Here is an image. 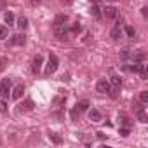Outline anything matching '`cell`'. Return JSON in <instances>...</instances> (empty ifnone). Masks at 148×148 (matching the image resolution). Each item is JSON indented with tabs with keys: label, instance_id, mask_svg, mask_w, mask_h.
<instances>
[{
	"label": "cell",
	"instance_id": "6da1fadb",
	"mask_svg": "<svg viewBox=\"0 0 148 148\" xmlns=\"http://www.w3.org/2000/svg\"><path fill=\"white\" fill-rule=\"evenodd\" d=\"M89 106H91V103H89L87 99H84V101H79L75 106H73V110L70 112V117H71V120H79V115H80V113H84V112H87V110H89Z\"/></svg>",
	"mask_w": 148,
	"mask_h": 148
},
{
	"label": "cell",
	"instance_id": "7a4b0ae2",
	"mask_svg": "<svg viewBox=\"0 0 148 148\" xmlns=\"http://www.w3.org/2000/svg\"><path fill=\"white\" fill-rule=\"evenodd\" d=\"M58 66H59L58 56H56V54H51L49 59H47V64H45V75H52V73L58 70Z\"/></svg>",
	"mask_w": 148,
	"mask_h": 148
},
{
	"label": "cell",
	"instance_id": "3957f363",
	"mask_svg": "<svg viewBox=\"0 0 148 148\" xmlns=\"http://www.w3.org/2000/svg\"><path fill=\"white\" fill-rule=\"evenodd\" d=\"M96 91L98 92H101V94H110V91H112V86H110V82H108V79H99L98 82H96Z\"/></svg>",
	"mask_w": 148,
	"mask_h": 148
},
{
	"label": "cell",
	"instance_id": "277c9868",
	"mask_svg": "<svg viewBox=\"0 0 148 148\" xmlns=\"http://www.w3.org/2000/svg\"><path fill=\"white\" fill-rule=\"evenodd\" d=\"M11 94V79H4L0 84V98H9Z\"/></svg>",
	"mask_w": 148,
	"mask_h": 148
},
{
	"label": "cell",
	"instance_id": "5b68a950",
	"mask_svg": "<svg viewBox=\"0 0 148 148\" xmlns=\"http://www.w3.org/2000/svg\"><path fill=\"white\" fill-rule=\"evenodd\" d=\"M134 106H136V119H138L141 124H146V122H148V115H146L145 106H138V105H134Z\"/></svg>",
	"mask_w": 148,
	"mask_h": 148
},
{
	"label": "cell",
	"instance_id": "8992f818",
	"mask_svg": "<svg viewBox=\"0 0 148 148\" xmlns=\"http://www.w3.org/2000/svg\"><path fill=\"white\" fill-rule=\"evenodd\" d=\"M54 33L59 37V38H66L68 35V25H59V26H52Z\"/></svg>",
	"mask_w": 148,
	"mask_h": 148
},
{
	"label": "cell",
	"instance_id": "52a82bcc",
	"mask_svg": "<svg viewBox=\"0 0 148 148\" xmlns=\"http://www.w3.org/2000/svg\"><path fill=\"white\" fill-rule=\"evenodd\" d=\"M25 42H26V37L21 35V33H18V35H12L11 37L9 45H25Z\"/></svg>",
	"mask_w": 148,
	"mask_h": 148
},
{
	"label": "cell",
	"instance_id": "ba28073f",
	"mask_svg": "<svg viewBox=\"0 0 148 148\" xmlns=\"http://www.w3.org/2000/svg\"><path fill=\"white\" fill-rule=\"evenodd\" d=\"M23 92H25V86H23V84H18V86H16V87H14V89L11 91V98L18 101V99H21Z\"/></svg>",
	"mask_w": 148,
	"mask_h": 148
},
{
	"label": "cell",
	"instance_id": "9c48e42d",
	"mask_svg": "<svg viewBox=\"0 0 148 148\" xmlns=\"http://www.w3.org/2000/svg\"><path fill=\"white\" fill-rule=\"evenodd\" d=\"M42 64H44V58L38 54V56L33 59V64H32V71L35 73V75H37V73H40V68H42Z\"/></svg>",
	"mask_w": 148,
	"mask_h": 148
},
{
	"label": "cell",
	"instance_id": "30bf717a",
	"mask_svg": "<svg viewBox=\"0 0 148 148\" xmlns=\"http://www.w3.org/2000/svg\"><path fill=\"white\" fill-rule=\"evenodd\" d=\"M119 12H120V11H119V9H115V7H112V5H106V7L103 9V14H105L108 19H113Z\"/></svg>",
	"mask_w": 148,
	"mask_h": 148
},
{
	"label": "cell",
	"instance_id": "8fae6325",
	"mask_svg": "<svg viewBox=\"0 0 148 148\" xmlns=\"http://www.w3.org/2000/svg\"><path fill=\"white\" fill-rule=\"evenodd\" d=\"M119 124H120V127H131L132 125V122H131V119L125 115V113H119Z\"/></svg>",
	"mask_w": 148,
	"mask_h": 148
},
{
	"label": "cell",
	"instance_id": "7c38bea8",
	"mask_svg": "<svg viewBox=\"0 0 148 148\" xmlns=\"http://www.w3.org/2000/svg\"><path fill=\"white\" fill-rule=\"evenodd\" d=\"M59 25H68V16L66 14H58L52 21V26H59Z\"/></svg>",
	"mask_w": 148,
	"mask_h": 148
},
{
	"label": "cell",
	"instance_id": "4fadbf2b",
	"mask_svg": "<svg viewBox=\"0 0 148 148\" xmlns=\"http://www.w3.org/2000/svg\"><path fill=\"white\" fill-rule=\"evenodd\" d=\"M101 112L99 110H96V108H92V110H89V120L91 122H101Z\"/></svg>",
	"mask_w": 148,
	"mask_h": 148
},
{
	"label": "cell",
	"instance_id": "5bb4252c",
	"mask_svg": "<svg viewBox=\"0 0 148 148\" xmlns=\"http://www.w3.org/2000/svg\"><path fill=\"white\" fill-rule=\"evenodd\" d=\"M89 12H91V16L94 19H101V7L98 4H92V7L89 9Z\"/></svg>",
	"mask_w": 148,
	"mask_h": 148
},
{
	"label": "cell",
	"instance_id": "9a60e30c",
	"mask_svg": "<svg viewBox=\"0 0 148 148\" xmlns=\"http://www.w3.org/2000/svg\"><path fill=\"white\" fill-rule=\"evenodd\" d=\"M132 49H129V47H125V49H122L120 51V59L122 61H131V58H132Z\"/></svg>",
	"mask_w": 148,
	"mask_h": 148
},
{
	"label": "cell",
	"instance_id": "2e32d148",
	"mask_svg": "<svg viewBox=\"0 0 148 148\" xmlns=\"http://www.w3.org/2000/svg\"><path fill=\"white\" fill-rule=\"evenodd\" d=\"M108 82H110V86H112L113 89H117V87H120V84H122V79H120L119 75H112V79H110Z\"/></svg>",
	"mask_w": 148,
	"mask_h": 148
},
{
	"label": "cell",
	"instance_id": "e0dca14e",
	"mask_svg": "<svg viewBox=\"0 0 148 148\" xmlns=\"http://www.w3.org/2000/svg\"><path fill=\"white\" fill-rule=\"evenodd\" d=\"M124 32H125V35H127L129 38H136V30H134V26L125 25V26H124Z\"/></svg>",
	"mask_w": 148,
	"mask_h": 148
},
{
	"label": "cell",
	"instance_id": "ac0fdd59",
	"mask_svg": "<svg viewBox=\"0 0 148 148\" xmlns=\"http://www.w3.org/2000/svg\"><path fill=\"white\" fill-rule=\"evenodd\" d=\"M110 35H112V38H113V40H119V38L122 37V30H120L119 26H113V28H112V32H110Z\"/></svg>",
	"mask_w": 148,
	"mask_h": 148
},
{
	"label": "cell",
	"instance_id": "d6986e66",
	"mask_svg": "<svg viewBox=\"0 0 148 148\" xmlns=\"http://www.w3.org/2000/svg\"><path fill=\"white\" fill-rule=\"evenodd\" d=\"M49 139H51L52 143H56V145H61V143H63V138H61L58 132H49Z\"/></svg>",
	"mask_w": 148,
	"mask_h": 148
},
{
	"label": "cell",
	"instance_id": "ffe728a7",
	"mask_svg": "<svg viewBox=\"0 0 148 148\" xmlns=\"http://www.w3.org/2000/svg\"><path fill=\"white\" fill-rule=\"evenodd\" d=\"M4 21H5L9 26H12V25H14V14H12L11 11H9V12H5V14H4Z\"/></svg>",
	"mask_w": 148,
	"mask_h": 148
},
{
	"label": "cell",
	"instance_id": "44dd1931",
	"mask_svg": "<svg viewBox=\"0 0 148 148\" xmlns=\"http://www.w3.org/2000/svg\"><path fill=\"white\" fill-rule=\"evenodd\" d=\"M68 32H71V33H80V32H82L80 23H79V21H77V23H73V25H71V28H70Z\"/></svg>",
	"mask_w": 148,
	"mask_h": 148
},
{
	"label": "cell",
	"instance_id": "7402d4cb",
	"mask_svg": "<svg viewBox=\"0 0 148 148\" xmlns=\"http://www.w3.org/2000/svg\"><path fill=\"white\" fill-rule=\"evenodd\" d=\"M7 37H9V28L0 26V40H5Z\"/></svg>",
	"mask_w": 148,
	"mask_h": 148
},
{
	"label": "cell",
	"instance_id": "603a6c76",
	"mask_svg": "<svg viewBox=\"0 0 148 148\" xmlns=\"http://www.w3.org/2000/svg\"><path fill=\"white\" fill-rule=\"evenodd\" d=\"M18 26H19V28H21V30H25V28H26V26H28V19H26V18H25V16H21V18H19V19H18Z\"/></svg>",
	"mask_w": 148,
	"mask_h": 148
},
{
	"label": "cell",
	"instance_id": "cb8c5ba5",
	"mask_svg": "<svg viewBox=\"0 0 148 148\" xmlns=\"http://www.w3.org/2000/svg\"><path fill=\"white\" fill-rule=\"evenodd\" d=\"M139 101H141L143 105L148 103V91H141V92H139Z\"/></svg>",
	"mask_w": 148,
	"mask_h": 148
},
{
	"label": "cell",
	"instance_id": "d4e9b609",
	"mask_svg": "<svg viewBox=\"0 0 148 148\" xmlns=\"http://www.w3.org/2000/svg\"><path fill=\"white\" fill-rule=\"evenodd\" d=\"M21 106H23V110H28V112H30V110H33V106H35V105H33V101H32V99H26Z\"/></svg>",
	"mask_w": 148,
	"mask_h": 148
},
{
	"label": "cell",
	"instance_id": "484cf974",
	"mask_svg": "<svg viewBox=\"0 0 148 148\" xmlns=\"http://www.w3.org/2000/svg\"><path fill=\"white\" fill-rule=\"evenodd\" d=\"M0 112H7V103H5V98H0Z\"/></svg>",
	"mask_w": 148,
	"mask_h": 148
},
{
	"label": "cell",
	"instance_id": "4316f807",
	"mask_svg": "<svg viewBox=\"0 0 148 148\" xmlns=\"http://www.w3.org/2000/svg\"><path fill=\"white\" fill-rule=\"evenodd\" d=\"M131 134V127H120V136H129Z\"/></svg>",
	"mask_w": 148,
	"mask_h": 148
},
{
	"label": "cell",
	"instance_id": "83f0119b",
	"mask_svg": "<svg viewBox=\"0 0 148 148\" xmlns=\"http://www.w3.org/2000/svg\"><path fill=\"white\" fill-rule=\"evenodd\" d=\"M5 66H7V61H5V59H2V61H0V73L5 70Z\"/></svg>",
	"mask_w": 148,
	"mask_h": 148
},
{
	"label": "cell",
	"instance_id": "f1b7e54d",
	"mask_svg": "<svg viewBox=\"0 0 148 148\" xmlns=\"http://www.w3.org/2000/svg\"><path fill=\"white\" fill-rule=\"evenodd\" d=\"M141 14H143V18H148V7H143L141 9Z\"/></svg>",
	"mask_w": 148,
	"mask_h": 148
},
{
	"label": "cell",
	"instance_id": "f546056e",
	"mask_svg": "<svg viewBox=\"0 0 148 148\" xmlns=\"http://www.w3.org/2000/svg\"><path fill=\"white\" fill-rule=\"evenodd\" d=\"M96 136H98L99 139H106V134H103V132H96Z\"/></svg>",
	"mask_w": 148,
	"mask_h": 148
},
{
	"label": "cell",
	"instance_id": "4dcf8cb0",
	"mask_svg": "<svg viewBox=\"0 0 148 148\" xmlns=\"http://www.w3.org/2000/svg\"><path fill=\"white\" fill-rule=\"evenodd\" d=\"M89 2H92V4H98V2H99V0H89Z\"/></svg>",
	"mask_w": 148,
	"mask_h": 148
},
{
	"label": "cell",
	"instance_id": "1f68e13d",
	"mask_svg": "<svg viewBox=\"0 0 148 148\" xmlns=\"http://www.w3.org/2000/svg\"><path fill=\"white\" fill-rule=\"evenodd\" d=\"M108 2H115V0H108Z\"/></svg>",
	"mask_w": 148,
	"mask_h": 148
},
{
	"label": "cell",
	"instance_id": "d6a6232c",
	"mask_svg": "<svg viewBox=\"0 0 148 148\" xmlns=\"http://www.w3.org/2000/svg\"><path fill=\"white\" fill-rule=\"evenodd\" d=\"M33 2H38V0H33Z\"/></svg>",
	"mask_w": 148,
	"mask_h": 148
}]
</instances>
